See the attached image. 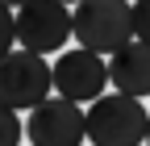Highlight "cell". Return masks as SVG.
Returning a JSON list of instances; mask_svg holds the SVG:
<instances>
[{"label": "cell", "instance_id": "6da1fadb", "mask_svg": "<svg viewBox=\"0 0 150 146\" xmlns=\"http://www.w3.org/2000/svg\"><path fill=\"white\" fill-rule=\"evenodd\" d=\"M75 38L92 54H117L134 42V4L129 0H83L75 9Z\"/></svg>", "mask_w": 150, "mask_h": 146}, {"label": "cell", "instance_id": "7a4b0ae2", "mask_svg": "<svg viewBox=\"0 0 150 146\" xmlns=\"http://www.w3.org/2000/svg\"><path fill=\"white\" fill-rule=\"evenodd\" d=\"M150 134V113L142 100L108 92L88 108V142L92 146H142Z\"/></svg>", "mask_w": 150, "mask_h": 146}, {"label": "cell", "instance_id": "3957f363", "mask_svg": "<svg viewBox=\"0 0 150 146\" xmlns=\"http://www.w3.org/2000/svg\"><path fill=\"white\" fill-rule=\"evenodd\" d=\"M54 92V63H46L33 50H8L0 63V100L4 108H33L46 104Z\"/></svg>", "mask_w": 150, "mask_h": 146}, {"label": "cell", "instance_id": "277c9868", "mask_svg": "<svg viewBox=\"0 0 150 146\" xmlns=\"http://www.w3.org/2000/svg\"><path fill=\"white\" fill-rule=\"evenodd\" d=\"M112 84L108 75V63L104 54H92V50H63L54 59V96H63L71 104H96L100 96H108L104 88Z\"/></svg>", "mask_w": 150, "mask_h": 146}, {"label": "cell", "instance_id": "5b68a950", "mask_svg": "<svg viewBox=\"0 0 150 146\" xmlns=\"http://www.w3.org/2000/svg\"><path fill=\"white\" fill-rule=\"evenodd\" d=\"M67 38H75V13L67 4L33 0V4L17 9V42H21V50H33V54L59 50L63 54Z\"/></svg>", "mask_w": 150, "mask_h": 146}, {"label": "cell", "instance_id": "8992f818", "mask_svg": "<svg viewBox=\"0 0 150 146\" xmlns=\"http://www.w3.org/2000/svg\"><path fill=\"white\" fill-rule=\"evenodd\" d=\"M25 134H29V146H79L88 138V113H79V104L63 96H50L29 113Z\"/></svg>", "mask_w": 150, "mask_h": 146}, {"label": "cell", "instance_id": "52a82bcc", "mask_svg": "<svg viewBox=\"0 0 150 146\" xmlns=\"http://www.w3.org/2000/svg\"><path fill=\"white\" fill-rule=\"evenodd\" d=\"M108 75H112V88L121 96L146 100L150 96V46L146 42H129L125 50H117L108 59Z\"/></svg>", "mask_w": 150, "mask_h": 146}, {"label": "cell", "instance_id": "ba28073f", "mask_svg": "<svg viewBox=\"0 0 150 146\" xmlns=\"http://www.w3.org/2000/svg\"><path fill=\"white\" fill-rule=\"evenodd\" d=\"M134 42L150 46V0H138L134 4Z\"/></svg>", "mask_w": 150, "mask_h": 146}, {"label": "cell", "instance_id": "9c48e42d", "mask_svg": "<svg viewBox=\"0 0 150 146\" xmlns=\"http://www.w3.org/2000/svg\"><path fill=\"white\" fill-rule=\"evenodd\" d=\"M4 130H8V146H17V142H21V121H17V113H13V108H4Z\"/></svg>", "mask_w": 150, "mask_h": 146}, {"label": "cell", "instance_id": "30bf717a", "mask_svg": "<svg viewBox=\"0 0 150 146\" xmlns=\"http://www.w3.org/2000/svg\"><path fill=\"white\" fill-rule=\"evenodd\" d=\"M8 9H25V4H33V0H4Z\"/></svg>", "mask_w": 150, "mask_h": 146}, {"label": "cell", "instance_id": "8fae6325", "mask_svg": "<svg viewBox=\"0 0 150 146\" xmlns=\"http://www.w3.org/2000/svg\"><path fill=\"white\" fill-rule=\"evenodd\" d=\"M59 4H75V9H79V4H83V0H59Z\"/></svg>", "mask_w": 150, "mask_h": 146}, {"label": "cell", "instance_id": "7c38bea8", "mask_svg": "<svg viewBox=\"0 0 150 146\" xmlns=\"http://www.w3.org/2000/svg\"><path fill=\"white\" fill-rule=\"evenodd\" d=\"M146 146H150V134H146Z\"/></svg>", "mask_w": 150, "mask_h": 146}, {"label": "cell", "instance_id": "4fadbf2b", "mask_svg": "<svg viewBox=\"0 0 150 146\" xmlns=\"http://www.w3.org/2000/svg\"><path fill=\"white\" fill-rule=\"evenodd\" d=\"M134 4H138V0H134Z\"/></svg>", "mask_w": 150, "mask_h": 146}]
</instances>
